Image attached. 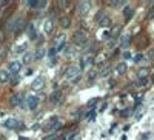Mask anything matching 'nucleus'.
<instances>
[{
  "label": "nucleus",
  "instance_id": "obj_30",
  "mask_svg": "<svg viewBox=\"0 0 154 140\" xmlns=\"http://www.w3.org/2000/svg\"><path fill=\"white\" fill-rule=\"evenodd\" d=\"M148 17H149V19H151V17H154V9H152V11H151V14H149V16H148Z\"/></svg>",
  "mask_w": 154,
  "mask_h": 140
},
{
  "label": "nucleus",
  "instance_id": "obj_5",
  "mask_svg": "<svg viewBox=\"0 0 154 140\" xmlns=\"http://www.w3.org/2000/svg\"><path fill=\"white\" fill-rule=\"evenodd\" d=\"M65 42H66V35L65 34H59L56 39H54V45H56V49L59 51V49H62L63 48V45H65Z\"/></svg>",
  "mask_w": 154,
  "mask_h": 140
},
{
  "label": "nucleus",
  "instance_id": "obj_19",
  "mask_svg": "<svg viewBox=\"0 0 154 140\" xmlns=\"http://www.w3.org/2000/svg\"><path fill=\"white\" fill-rule=\"evenodd\" d=\"M128 40H130V35L123 34V35L120 37V46H122V48H126V46H128Z\"/></svg>",
  "mask_w": 154,
  "mask_h": 140
},
{
  "label": "nucleus",
  "instance_id": "obj_32",
  "mask_svg": "<svg viewBox=\"0 0 154 140\" xmlns=\"http://www.w3.org/2000/svg\"><path fill=\"white\" fill-rule=\"evenodd\" d=\"M19 140H28V138H23V137H22V138H19Z\"/></svg>",
  "mask_w": 154,
  "mask_h": 140
},
{
  "label": "nucleus",
  "instance_id": "obj_29",
  "mask_svg": "<svg viewBox=\"0 0 154 140\" xmlns=\"http://www.w3.org/2000/svg\"><path fill=\"white\" fill-rule=\"evenodd\" d=\"M38 6H40V8H45V6H46V2H40V3H38Z\"/></svg>",
  "mask_w": 154,
  "mask_h": 140
},
{
  "label": "nucleus",
  "instance_id": "obj_31",
  "mask_svg": "<svg viewBox=\"0 0 154 140\" xmlns=\"http://www.w3.org/2000/svg\"><path fill=\"white\" fill-rule=\"evenodd\" d=\"M59 140H65V137H60V138H59Z\"/></svg>",
  "mask_w": 154,
  "mask_h": 140
},
{
  "label": "nucleus",
  "instance_id": "obj_13",
  "mask_svg": "<svg viewBox=\"0 0 154 140\" xmlns=\"http://www.w3.org/2000/svg\"><path fill=\"white\" fill-rule=\"evenodd\" d=\"M60 26L62 28H68L69 26V25H71V19L68 17V16H63V17H60Z\"/></svg>",
  "mask_w": 154,
  "mask_h": 140
},
{
  "label": "nucleus",
  "instance_id": "obj_2",
  "mask_svg": "<svg viewBox=\"0 0 154 140\" xmlns=\"http://www.w3.org/2000/svg\"><path fill=\"white\" fill-rule=\"evenodd\" d=\"M23 25V17H14L6 23V31H19Z\"/></svg>",
  "mask_w": 154,
  "mask_h": 140
},
{
  "label": "nucleus",
  "instance_id": "obj_15",
  "mask_svg": "<svg viewBox=\"0 0 154 140\" xmlns=\"http://www.w3.org/2000/svg\"><path fill=\"white\" fill-rule=\"evenodd\" d=\"M20 103H22V96H20V94H16V96L11 97V105H12V106H17V105H20Z\"/></svg>",
  "mask_w": 154,
  "mask_h": 140
},
{
  "label": "nucleus",
  "instance_id": "obj_26",
  "mask_svg": "<svg viewBox=\"0 0 154 140\" xmlns=\"http://www.w3.org/2000/svg\"><path fill=\"white\" fill-rule=\"evenodd\" d=\"M66 5H68V2H59V6L60 8H65Z\"/></svg>",
  "mask_w": 154,
  "mask_h": 140
},
{
  "label": "nucleus",
  "instance_id": "obj_12",
  "mask_svg": "<svg viewBox=\"0 0 154 140\" xmlns=\"http://www.w3.org/2000/svg\"><path fill=\"white\" fill-rule=\"evenodd\" d=\"M62 97H63V93L62 91H56L54 94H51V102H53V103H60Z\"/></svg>",
  "mask_w": 154,
  "mask_h": 140
},
{
  "label": "nucleus",
  "instance_id": "obj_22",
  "mask_svg": "<svg viewBox=\"0 0 154 140\" xmlns=\"http://www.w3.org/2000/svg\"><path fill=\"white\" fill-rule=\"evenodd\" d=\"M26 48H28V45H26V43H22L20 46H17V48H16V53H17V54H22V53H25V49H26Z\"/></svg>",
  "mask_w": 154,
  "mask_h": 140
},
{
  "label": "nucleus",
  "instance_id": "obj_11",
  "mask_svg": "<svg viewBox=\"0 0 154 140\" xmlns=\"http://www.w3.org/2000/svg\"><path fill=\"white\" fill-rule=\"evenodd\" d=\"M9 77H11L9 71H6V69H0V83H6V82H9Z\"/></svg>",
  "mask_w": 154,
  "mask_h": 140
},
{
  "label": "nucleus",
  "instance_id": "obj_28",
  "mask_svg": "<svg viewBox=\"0 0 154 140\" xmlns=\"http://www.w3.org/2000/svg\"><path fill=\"white\" fill-rule=\"evenodd\" d=\"M139 85H146V79H142V80L139 82Z\"/></svg>",
  "mask_w": 154,
  "mask_h": 140
},
{
  "label": "nucleus",
  "instance_id": "obj_25",
  "mask_svg": "<svg viewBox=\"0 0 154 140\" xmlns=\"http://www.w3.org/2000/svg\"><path fill=\"white\" fill-rule=\"evenodd\" d=\"M43 56H45V51L43 49H38L37 53H35V59H42Z\"/></svg>",
  "mask_w": 154,
  "mask_h": 140
},
{
  "label": "nucleus",
  "instance_id": "obj_14",
  "mask_svg": "<svg viewBox=\"0 0 154 140\" xmlns=\"http://www.w3.org/2000/svg\"><path fill=\"white\" fill-rule=\"evenodd\" d=\"M116 72H117L119 75H123L125 72H126V63H119V65L117 66H116Z\"/></svg>",
  "mask_w": 154,
  "mask_h": 140
},
{
  "label": "nucleus",
  "instance_id": "obj_18",
  "mask_svg": "<svg viewBox=\"0 0 154 140\" xmlns=\"http://www.w3.org/2000/svg\"><path fill=\"white\" fill-rule=\"evenodd\" d=\"M93 62H94V57H93V56H86V57L83 59L82 66H83V68H86V66H89V65H91Z\"/></svg>",
  "mask_w": 154,
  "mask_h": 140
},
{
  "label": "nucleus",
  "instance_id": "obj_21",
  "mask_svg": "<svg viewBox=\"0 0 154 140\" xmlns=\"http://www.w3.org/2000/svg\"><path fill=\"white\" fill-rule=\"evenodd\" d=\"M28 34H29V37L34 40V39H37V32H35V26L34 25H31V26L28 28Z\"/></svg>",
  "mask_w": 154,
  "mask_h": 140
},
{
  "label": "nucleus",
  "instance_id": "obj_10",
  "mask_svg": "<svg viewBox=\"0 0 154 140\" xmlns=\"http://www.w3.org/2000/svg\"><path fill=\"white\" fill-rule=\"evenodd\" d=\"M37 105H38V97L29 96V97H28V106H29V109H35Z\"/></svg>",
  "mask_w": 154,
  "mask_h": 140
},
{
  "label": "nucleus",
  "instance_id": "obj_27",
  "mask_svg": "<svg viewBox=\"0 0 154 140\" xmlns=\"http://www.w3.org/2000/svg\"><path fill=\"white\" fill-rule=\"evenodd\" d=\"M146 72H148L146 69H142V71H140L139 74H140V77H142V75H146Z\"/></svg>",
  "mask_w": 154,
  "mask_h": 140
},
{
  "label": "nucleus",
  "instance_id": "obj_3",
  "mask_svg": "<svg viewBox=\"0 0 154 140\" xmlns=\"http://www.w3.org/2000/svg\"><path fill=\"white\" fill-rule=\"evenodd\" d=\"M65 77L69 82H75L77 79L80 77V68L79 66H68V69L65 72Z\"/></svg>",
  "mask_w": 154,
  "mask_h": 140
},
{
  "label": "nucleus",
  "instance_id": "obj_17",
  "mask_svg": "<svg viewBox=\"0 0 154 140\" xmlns=\"http://www.w3.org/2000/svg\"><path fill=\"white\" fill-rule=\"evenodd\" d=\"M53 20H46L45 22V25H43V29H45V32L46 34H51V31H53Z\"/></svg>",
  "mask_w": 154,
  "mask_h": 140
},
{
  "label": "nucleus",
  "instance_id": "obj_1",
  "mask_svg": "<svg viewBox=\"0 0 154 140\" xmlns=\"http://www.w3.org/2000/svg\"><path fill=\"white\" fill-rule=\"evenodd\" d=\"M72 40L75 45H79V46H83L88 43V32L85 29H79V31H75L74 35H72Z\"/></svg>",
  "mask_w": 154,
  "mask_h": 140
},
{
  "label": "nucleus",
  "instance_id": "obj_9",
  "mask_svg": "<svg viewBox=\"0 0 154 140\" xmlns=\"http://www.w3.org/2000/svg\"><path fill=\"white\" fill-rule=\"evenodd\" d=\"M42 86H43V77H40V75H38V77L34 79L31 88H32V90H35V91H38V90H42Z\"/></svg>",
  "mask_w": 154,
  "mask_h": 140
},
{
  "label": "nucleus",
  "instance_id": "obj_6",
  "mask_svg": "<svg viewBox=\"0 0 154 140\" xmlns=\"http://www.w3.org/2000/svg\"><path fill=\"white\" fill-rule=\"evenodd\" d=\"M89 9H91V2H88V0H83V2H80L79 5V11H80V14L82 16H86Z\"/></svg>",
  "mask_w": 154,
  "mask_h": 140
},
{
  "label": "nucleus",
  "instance_id": "obj_20",
  "mask_svg": "<svg viewBox=\"0 0 154 140\" xmlns=\"http://www.w3.org/2000/svg\"><path fill=\"white\" fill-rule=\"evenodd\" d=\"M133 16H134V9H133V8H126V9H125V20L128 22Z\"/></svg>",
  "mask_w": 154,
  "mask_h": 140
},
{
  "label": "nucleus",
  "instance_id": "obj_23",
  "mask_svg": "<svg viewBox=\"0 0 154 140\" xmlns=\"http://www.w3.org/2000/svg\"><path fill=\"white\" fill-rule=\"evenodd\" d=\"M32 59H35V56H32L31 53H26L25 54V59H23V63H29Z\"/></svg>",
  "mask_w": 154,
  "mask_h": 140
},
{
  "label": "nucleus",
  "instance_id": "obj_7",
  "mask_svg": "<svg viewBox=\"0 0 154 140\" xmlns=\"http://www.w3.org/2000/svg\"><path fill=\"white\" fill-rule=\"evenodd\" d=\"M57 128H60L59 119H53L51 122H48V125H45V131H54V129H57Z\"/></svg>",
  "mask_w": 154,
  "mask_h": 140
},
{
  "label": "nucleus",
  "instance_id": "obj_16",
  "mask_svg": "<svg viewBox=\"0 0 154 140\" xmlns=\"http://www.w3.org/2000/svg\"><path fill=\"white\" fill-rule=\"evenodd\" d=\"M109 23H111V19H109L108 16H103V17H102V20L99 22V25H100L102 28H108Z\"/></svg>",
  "mask_w": 154,
  "mask_h": 140
},
{
  "label": "nucleus",
  "instance_id": "obj_24",
  "mask_svg": "<svg viewBox=\"0 0 154 140\" xmlns=\"http://www.w3.org/2000/svg\"><path fill=\"white\" fill-rule=\"evenodd\" d=\"M38 3H40V2H37V0H29V2H28V6H29V8H37Z\"/></svg>",
  "mask_w": 154,
  "mask_h": 140
},
{
  "label": "nucleus",
  "instance_id": "obj_4",
  "mask_svg": "<svg viewBox=\"0 0 154 140\" xmlns=\"http://www.w3.org/2000/svg\"><path fill=\"white\" fill-rule=\"evenodd\" d=\"M22 66H23V63H22V62L14 60V62H11V63H9L8 71H9V72H12V74H19V72H20V69H22Z\"/></svg>",
  "mask_w": 154,
  "mask_h": 140
},
{
  "label": "nucleus",
  "instance_id": "obj_8",
  "mask_svg": "<svg viewBox=\"0 0 154 140\" xmlns=\"http://www.w3.org/2000/svg\"><path fill=\"white\" fill-rule=\"evenodd\" d=\"M3 125H5V128H8V129H16V128H19V120H16V119H6Z\"/></svg>",
  "mask_w": 154,
  "mask_h": 140
}]
</instances>
